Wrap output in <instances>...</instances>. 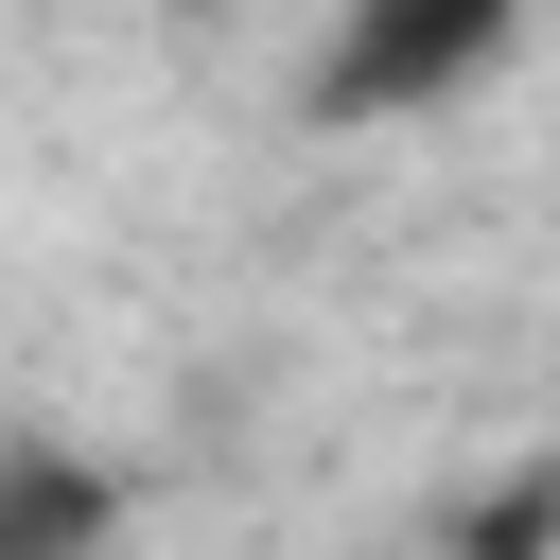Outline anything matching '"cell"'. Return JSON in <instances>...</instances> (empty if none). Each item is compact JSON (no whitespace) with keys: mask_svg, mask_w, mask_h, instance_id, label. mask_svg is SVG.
<instances>
[{"mask_svg":"<svg viewBox=\"0 0 560 560\" xmlns=\"http://www.w3.org/2000/svg\"><path fill=\"white\" fill-rule=\"evenodd\" d=\"M455 560H560V455H542V472H508V490L472 508V542H455Z\"/></svg>","mask_w":560,"mask_h":560,"instance_id":"obj_3","label":"cell"},{"mask_svg":"<svg viewBox=\"0 0 560 560\" xmlns=\"http://www.w3.org/2000/svg\"><path fill=\"white\" fill-rule=\"evenodd\" d=\"M525 35V0H332V52H315V122H420L455 88H490Z\"/></svg>","mask_w":560,"mask_h":560,"instance_id":"obj_1","label":"cell"},{"mask_svg":"<svg viewBox=\"0 0 560 560\" xmlns=\"http://www.w3.org/2000/svg\"><path fill=\"white\" fill-rule=\"evenodd\" d=\"M122 525V472L70 455V438H0V560H105Z\"/></svg>","mask_w":560,"mask_h":560,"instance_id":"obj_2","label":"cell"}]
</instances>
